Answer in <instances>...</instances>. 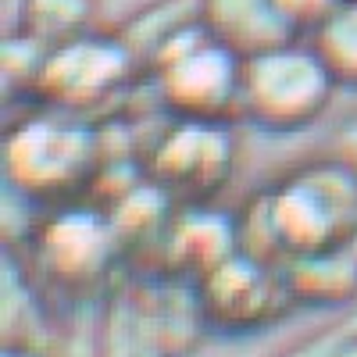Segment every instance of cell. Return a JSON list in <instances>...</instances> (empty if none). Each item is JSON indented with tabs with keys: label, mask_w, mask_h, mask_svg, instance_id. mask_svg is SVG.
<instances>
[{
	"label": "cell",
	"mask_w": 357,
	"mask_h": 357,
	"mask_svg": "<svg viewBox=\"0 0 357 357\" xmlns=\"http://www.w3.org/2000/svg\"><path fill=\"white\" fill-rule=\"evenodd\" d=\"M232 218L240 250L275 264L347 243L357 225V168L333 151L307 158L257 190Z\"/></svg>",
	"instance_id": "cell-1"
},
{
	"label": "cell",
	"mask_w": 357,
	"mask_h": 357,
	"mask_svg": "<svg viewBox=\"0 0 357 357\" xmlns=\"http://www.w3.org/2000/svg\"><path fill=\"white\" fill-rule=\"evenodd\" d=\"M100 172V132L86 114L36 104L4 136V175L15 193L61 207Z\"/></svg>",
	"instance_id": "cell-2"
},
{
	"label": "cell",
	"mask_w": 357,
	"mask_h": 357,
	"mask_svg": "<svg viewBox=\"0 0 357 357\" xmlns=\"http://www.w3.org/2000/svg\"><path fill=\"white\" fill-rule=\"evenodd\" d=\"M336 75L307 36L243 57L240 118L264 132H301L336 100Z\"/></svg>",
	"instance_id": "cell-3"
},
{
	"label": "cell",
	"mask_w": 357,
	"mask_h": 357,
	"mask_svg": "<svg viewBox=\"0 0 357 357\" xmlns=\"http://www.w3.org/2000/svg\"><path fill=\"white\" fill-rule=\"evenodd\" d=\"M146 75L172 118H197V122L240 118L243 57L218 43L200 22L165 43L146 65Z\"/></svg>",
	"instance_id": "cell-4"
},
{
	"label": "cell",
	"mask_w": 357,
	"mask_h": 357,
	"mask_svg": "<svg viewBox=\"0 0 357 357\" xmlns=\"http://www.w3.org/2000/svg\"><path fill=\"white\" fill-rule=\"evenodd\" d=\"M139 72V57L118 36V29H111V33L93 29V33L75 36L61 47H50L36 104L65 107L89 118L97 107L111 104L126 86H132Z\"/></svg>",
	"instance_id": "cell-5"
},
{
	"label": "cell",
	"mask_w": 357,
	"mask_h": 357,
	"mask_svg": "<svg viewBox=\"0 0 357 357\" xmlns=\"http://www.w3.org/2000/svg\"><path fill=\"white\" fill-rule=\"evenodd\" d=\"M193 286L204 321L222 333L264 329L296 307L282 264L254 257L247 250H232L215 268H207L200 279H193Z\"/></svg>",
	"instance_id": "cell-6"
},
{
	"label": "cell",
	"mask_w": 357,
	"mask_h": 357,
	"mask_svg": "<svg viewBox=\"0 0 357 357\" xmlns=\"http://www.w3.org/2000/svg\"><path fill=\"white\" fill-rule=\"evenodd\" d=\"M236 168L232 122H197L172 118V126L154 139L146 172L154 186L183 197L186 204H207Z\"/></svg>",
	"instance_id": "cell-7"
},
{
	"label": "cell",
	"mask_w": 357,
	"mask_h": 357,
	"mask_svg": "<svg viewBox=\"0 0 357 357\" xmlns=\"http://www.w3.org/2000/svg\"><path fill=\"white\" fill-rule=\"evenodd\" d=\"M114 243H118L114 222L79 200L50 207V218L43 222L36 240L47 272L65 279L68 286L97 279L111 264Z\"/></svg>",
	"instance_id": "cell-8"
},
{
	"label": "cell",
	"mask_w": 357,
	"mask_h": 357,
	"mask_svg": "<svg viewBox=\"0 0 357 357\" xmlns=\"http://www.w3.org/2000/svg\"><path fill=\"white\" fill-rule=\"evenodd\" d=\"M282 275L296 307L350 311L357 304V257L347 243L293 254L282 261Z\"/></svg>",
	"instance_id": "cell-9"
},
{
	"label": "cell",
	"mask_w": 357,
	"mask_h": 357,
	"mask_svg": "<svg viewBox=\"0 0 357 357\" xmlns=\"http://www.w3.org/2000/svg\"><path fill=\"white\" fill-rule=\"evenodd\" d=\"M200 25L240 57L301 36L279 0H200Z\"/></svg>",
	"instance_id": "cell-10"
},
{
	"label": "cell",
	"mask_w": 357,
	"mask_h": 357,
	"mask_svg": "<svg viewBox=\"0 0 357 357\" xmlns=\"http://www.w3.org/2000/svg\"><path fill=\"white\" fill-rule=\"evenodd\" d=\"M197 22H200V0H151L118 25V36L129 43V50L139 57L146 72L154 54Z\"/></svg>",
	"instance_id": "cell-11"
},
{
	"label": "cell",
	"mask_w": 357,
	"mask_h": 357,
	"mask_svg": "<svg viewBox=\"0 0 357 357\" xmlns=\"http://www.w3.org/2000/svg\"><path fill=\"white\" fill-rule=\"evenodd\" d=\"M100 0H18V18L11 29L36 36L47 47H61L97 29Z\"/></svg>",
	"instance_id": "cell-12"
},
{
	"label": "cell",
	"mask_w": 357,
	"mask_h": 357,
	"mask_svg": "<svg viewBox=\"0 0 357 357\" xmlns=\"http://www.w3.org/2000/svg\"><path fill=\"white\" fill-rule=\"evenodd\" d=\"M307 40L336 75L340 89H357V0H340L333 15H325L307 33Z\"/></svg>",
	"instance_id": "cell-13"
},
{
	"label": "cell",
	"mask_w": 357,
	"mask_h": 357,
	"mask_svg": "<svg viewBox=\"0 0 357 357\" xmlns=\"http://www.w3.org/2000/svg\"><path fill=\"white\" fill-rule=\"evenodd\" d=\"M47 54L50 47L40 43L36 36L22 33V29H8V36H4V93L8 97L36 100Z\"/></svg>",
	"instance_id": "cell-14"
},
{
	"label": "cell",
	"mask_w": 357,
	"mask_h": 357,
	"mask_svg": "<svg viewBox=\"0 0 357 357\" xmlns=\"http://www.w3.org/2000/svg\"><path fill=\"white\" fill-rule=\"evenodd\" d=\"M350 329H357V307L340 311L329 325L314 329L311 336H301L296 343H289L286 350H279L275 357H336V350H340V343L347 340Z\"/></svg>",
	"instance_id": "cell-15"
},
{
	"label": "cell",
	"mask_w": 357,
	"mask_h": 357,
	"mask_svg": "<svg viewBox=\"0 0 357 357\" xmlns=\"http://www.w3.org/2000/svg\"><path fill=\"white\" fill-rule=\"evenodd\" d=\"M279 4H282V11H286V18L293 22L296 33L307 36L325 15H333V8L340 4V0H279Z\"/></svg>",
	"instance_id": "cell-16"
},
{
	"label": "cell",
	"mask_w": 357,
	"mask_h": 357,
	"mask_svg": "<svg viewBox=\"0 0 357 357\" xmlns=\"http://www.w3.org/2000/svg\"><path fill=\"white\" fill-rule=\"evenodd\" d=\"M333 154L347 158V161L357 168V111L347 114L343 122H340V129H336V136H333Z\"/></svg>",
	"instance_id": "cell-17"
},
{
	"label": "cell",
	"mask_w": 357,
	"mask_h": 357,
	"mask_svg": "<svg viewBox=\"0 0 357 357\" xmlns=\"http://www.w3.org/2000/svg\"><path fill=\"white\" fill-rule=\"evenodd\" d=\"M336 357H357V329H350V333H347V340L340 343Z\"/></svg>",
	"instance_id": "cell-18"
},
{
	"label": "cell",
	"mask_w": 357,
	"mask_h": 357,
	"mask_svg": "<svg viewBox=\"0 0 357 357\" xmlns=\"http://www.w3.org/2000/svg\"><path fill=\"white\" fill-rule=\"evenodd\" d=\"M4 357H47V354H40V350H33V347H8Z\"/></svg>",
	"instance_id": "cell-19"
},
{
	"label": "cell",
	"mask_w": 357,
	"mask_h": 357,
	"mask_svg": "<svg viewBox=\"0 0 357 357\" xmlns=\"http://www.w3.org/2000/svg\"><path fill=\"white\" fill-rule=\"evenodd\" d=\"M347 247H350V254H354V257H357V225H354V232H350V236H347Z\"/></svg>",
	"instance_id": "cell-20"
}]
</instances>
